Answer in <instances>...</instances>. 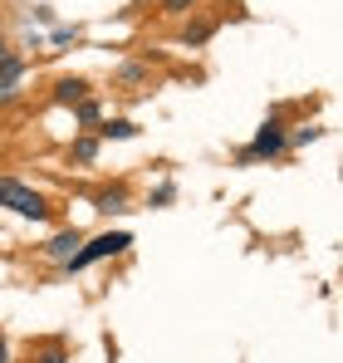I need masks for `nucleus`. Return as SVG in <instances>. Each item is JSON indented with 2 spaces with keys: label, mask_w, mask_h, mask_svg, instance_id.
Segmentation results:
<instances>
[{
  "label": "nucleus",
  "mask_w": 343,
  "mask_h": 363,
  "mask_svg": "<svg viewBox=\"0 0 343 363\" xmlns=\"http://www.w3.org/2000/svg\"><path fill=\"white\" fill-rule=\"evenodd\" d=\"M137 133H142V128H137L133 118H103L99 128H94V138H99V143H133Z\"/></svg>",
  "instance_id": "9d476101"
},
{
  "label": "nucleus",
  "mask_w": 343,
  "mask_h": 363,
  "mask_svg": "<svg viewBox=\"0 0 343 363\" xmlns=\"http://www.w3.org/2000/svg\"><path fill=\"white\" fill-rule=\"evenodd\" d=\"M35 25H55V10L50 5H35Z\"/></svg>",
  "instance_id": "a211bd4d"
},
{
  "label": "nucleus",
  "mask_w": 343,
  "mask_h": 363,
  "mask_svg": "<svg viewBox=\"0 0 343 363\" xmlns=\"http://www.w3.org/2000/svg\"><path fill=\"white\" fill-rule=\"evenodd\" d=\"M25 74H30L25 55H15V50H10V55L0 60V108H15V104H20V94H25V89H20V84H25Z\"/></svg>",
  "instance_id": "20e7f679"
},
{
  "label": "nucleus",
  "mask_w": 343,
  "mask_h": 363,
  "mask_svg": "<svg viewBox=\"0 0 343 363\" xmlns=\"http://www.w3.org/2000/svg\"><path fill=\"white\" fill-rule=\"evenodd\" d=\"M5 55H10V35L0 30V60H5Z\"/></svg>",
  "instance_id": "aec40b11"
},
{
  "label": "nucleus",
  "mask_w": 343,
  "mask_h": 363,
  "mask_svg": "<svg viewBox=\"0 0 343 363\" xmlns=\"http://www.w3.org/2000/svg\"><path fill=\"white\" fill-rule=\"evenodd\" d=\"M79 245H84V231H79V226H69V231H59V236H50V241L40 245V255H45L50 265H64Z\"/></svg>",
  "instance_id": "6e6552de"
},
{
  "label": "nucleus",
  "mask_w": 343,
  "mask_h": 363,
  "mask_svg": "<svg viewBox=\"0 0 343 363\" xmlns=\"http://www.w3.org/2000/svg\"><path fill=\"white\" fill-rule=\"evenodd\" d=\"M99 152H103V143H99L94 133H79V138L69 143V152H64V157H69L74 167H94V162H99Z\"/></svg>",
  "instance_id": "1a4fd4ad"
},
{
  "label": "nucleus",
  "mask_w": 343,
  "mask_h": 363,
  "mask_svg": "<svg viewBox=\"0 0 343 363\" xmlns=\"http://www.w3.org/2000/svg\"><path fill=\"white\" fill-rule=\"evenodd\" d=\"M285 133H289V128H285V113L275 108L270 118L255 128V138L235 152V167H250V162H280V157L289 152V147H285Z\"/></svg>",
  "instance_id": "f257e3e1"
},
{
  "label": "nucleus",
  "mask_w": 343,
  "mask_h": 363,
  "mask_svg": "<svg viewBox=\"0 0 343 363\" xmlns=\"http://www.w3.org/2000/svg\"><path fill=\"white\" fill-rule=\"evenodd\" d=\"M128 206H133V186L128 182H108V186L94 191V211L99 216H123Z\"/></svg>",
  "instance_id": "39448f33"
},
{
  "label": "nucleus",
  "mask_w": 343,
  "mask_h": 363,
  "mask_svg": "<svg viewBox=\"0 0 343 363\" xmlns=\"http://www.w3.org/2000/svg\"><path fill=\"white\" fill-rule=\"evenodd\" d=\"M147 74H152V60H128L113 69V84L123 89H137V84H147Z\"/></svg>",
  "instance_id": "f8f14e48"
},
{
  "label": "nucleus",
  "mask_w": 343,
  "mask_h": 363,
  "mask_svg": "<svg viewBox=\"0 0 343 363\" xmlns=\"http://www.w3.org/2000/svg\"><path fill=\"white\" fill-rule=\"evenodd\" d=\"M103 118H108V113H103V104H99L94 94L74 104V128H79V133H94V128H99Z\"/></svg>",
  "instance_id": "9b49d317"
},
{
  "label": "nucleus",
  "mask_w": 343,
  "mask_h": 363,
  "mask_svg": "<svg viewBox=\"0 0 343 363\" xmlns=\"http://www.w3.org/2000/svg\"><path fill=\"white\" fill-rule=\"evenodd\" d=\"M30 363H69V344L64 339H40L30 349Z\"/></svg>",
  "instance_id": "ddd939ff"
},
{
  "label": "nucleus",
  "mask_w": 343,
  "mask_h": 363,
  "mask_svg": "<svg viewBox=\"0 0 343 363\" xmlns=\"http://www.w3.org/2000/svg\"><path fill=\"white\" fill-rule=\"evenodd\" d=\"M0 363H10V339L0 334Z\"/></svg>",
  "instance_id": "6ab92c4d"
},
{
  "label": "nucleus",
  "mask_w": 343,
  "mask_h": 363,
  "mask_svg": "<svg viewBox=\"0 0 343 363\" xmlns=\"http://www.w3.org/2000/svg\"><path fill=\"white\" fill-rule=\"evenodd\" d=\"M216 30H221V20L196 15V20H186V25L176 30V45H181V50H201V45H211V40H216Z\"/></svg>",
  "instance_id": "423d86ee"
},
{
  "label": "nucleus",
  "mask_w": 343,
  "mask_h": 363,
  "mask_svg": "<svg viewBox=\"0 0 343 363\" xmlns=\"http://www.w3.org/2000/svg\"><path fill=\"white\" fill-rule=\"evenodd\" d=\"M89 94H94V84H89L84 74H59L55 89H50V99L64 104V108H74V104H79V99H89Z\"/></svg>",
  "instance_id": "0eeeda50"
},
{
  "label": "nucleus",
  "mask_w": 343,
  "mask_h": 363,
  "mask_svg": "<svg viewBox=\"0 0 343 363\" xmlns=\"http://www.w3.org/2000/svg\"><path fill=\"white\" fill-rule=\"evenodd\" d=\"M50 45H79V30H74V25H55Z\"/></svg>",
  "instance_id": "dca6fc26"
},
{
  "label": "nucleus",
  "mask_w": 343,
  "mask_h": 363,
  "mask_svg": "<svg viewBox=\"0 0 343 363\" xmlns=\"http://www.w3.org/2000/svg\"><path fill=\"white\" fill-rule=\"evenodd\" d=\"M176 201V182H162L157 191H152V206H172Z\"/></svg>",
  "instance_id": "f3484780"
},
{
  "label": "nucleus",
  "mask_w": 343,
  "mask_h": 363,
  "mask_svg": "<svg viewBox=\"0 0 343 363\" xmlns=\"http://www.w3.org/2000/svg\"><path fill=\"white\" fill-rule=\"evenodd\" d=\"M319 138H324V128H319V123H304V128L285 133V147H289V152H299V147H309V143H319Z\"/></svg>",
  "instance_id": "4468645a"
},
{
  "label": "nucleus",
  "mask_w": 343,
  "mask_h": 363,
  "mask_svg": "<svg viewBox=\"0 0 343 363\" xmlns=\"http://www.w3.org/2000/svg\"><path fill=\"white\" fill-rule=\"evenodd\" d=\"M133 245V231H99V236H84V245L59 265L64 275H79V270H89V265H99V260H108V255H123Z\"/></svg>",
  "instance_id": "f03ea898"
},
{
  "label": "nucleus",
  "mask_w": 343,
  "mask_h": 363,
  "mask_svg": "<svg viewBox=\"0 0 343 363\" xmlns=\"http://www.w3.org/2000/svg\"><path fill=\"white\" fill-rule=\"evenodd\" d=\"M196 5H201V0H157V15H167V20H186Z\"/></svg>",
  "instance_id": "2eb2a0df"
},
{
  "label": "nucleus",
  "mask_w": 343,
  "mask_h": 363,
  "mask_svg": "<svg viewBox=\"0 0 343 363\" xmlns=\"http://www.w3.org/2000/svg\"><path fill=\"white\" fill-rule=\"evenodd\" d=\"M0 206H5V211H15V216H25V221H40V226L55 216L50 196H45V191H35V186H25L20 177H0Z\"/></svg>",
  "instance_id": "7ed1b4c3"
}]
</instances>
